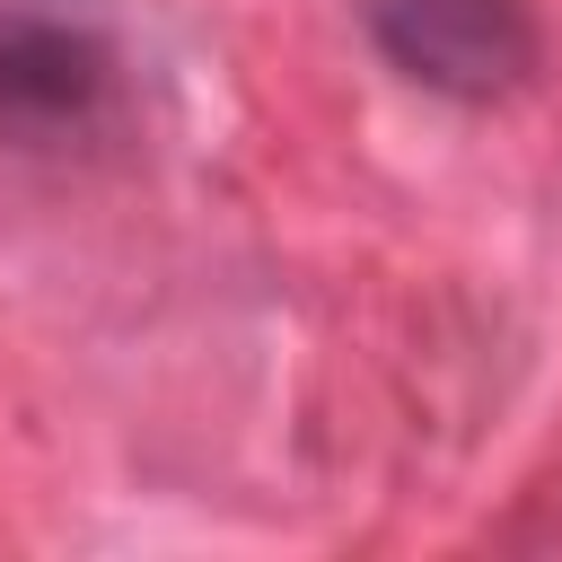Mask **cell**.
Masks as SVG:
<instances>
[{
    "instance_id": "cell-2",
    "label": "cell",
    "mask_w": 562,
    "mask_h": 562,
    "mask_svg": "<svg viewBox=\"0 0 562 562\" xmlns=\"http://www.w3.org/2000/svg\"><path fill=\"white\" fill-rule=\"evenodd\" d=\"M114 88V61L88 26L61 18H0V123L18 132H61L88 123Z\"/></svg>"
},
{
    "instance_id": "cell-1",
    "label": "cell",
    "mask_w": 562,
    "mask_h": 562,
    "mask_svg": "<svg viewBox=\"0 0 562 562\" xmlns=\"http://www.w3.org/2000/svg\"><path fill=\"white\" fill-rule=\"evenodd\" d=\"M369 35L413 88L465 97V105H492V97L527 88L536 61H544V35H536L527 0H378Z\"/></svg>"
}]
</instances>
